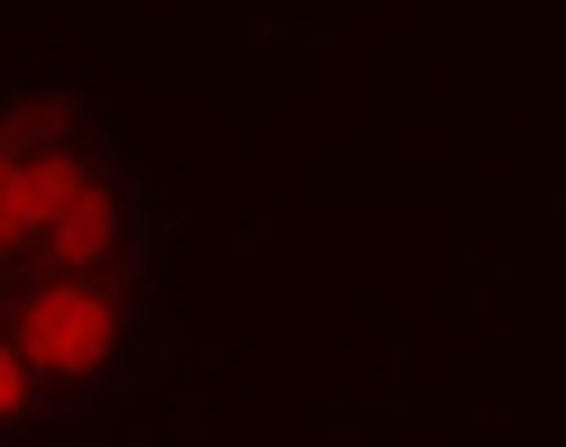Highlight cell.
<instances>
[{"label": "cell", "mask_w": 566, "mask_h": 447, "mask_svg": "<svg viewBox=\"0 0 566 447\" xmlns=\"http://www.w3.org/2000/svg\"><path fill=\"white\" fill-rule=\"evenodd\" d=\"M0 256H19V220H10V192H0Z\"/></svg>", "instance_id": "277c9868"}, {"label": "cell", "mask_w": 566, "mask_h": 447, "mask_svg": "<svg viewBox=\"0 0 566 447\" xmlns=\"http://www.w3.org/2000/svg\"><path fill=\"white\" fill-rule=\"evenodd\" d=\"M19 274H28L19 256H0V320H10V292H19Z\"/></svg>", "instance_id": "3957f363"}, {"label": "cell", "mask_w": 566, "mask_h": 447, "mask_svg": "<svg viewBox=\"0 0 566 447\" xmlns=\"http://www.w3.org/2000/svg\"><path fill=\"white\" fill-rule=\"evenodd\" d=\"M0 329L46 374V393L83 421V438H101L174 365V320H165L156 274H46V265H28Z\"/></svg>", "instance_id": "6da1fadb"}, {"label": "cell", "mask_w": 566, "mask_h": 447, "mask_svg": "<svg viewBox=\"0 0 566 447\" xmlns=\"http://www.w3.org/2000/svg\"><path fill=\"white\" fill-rule=\"evenodd\" d=\"M0 447H83V421L46 393V374L19 356L10 329H0Z\"/></svg>", "instance_id": "7a4b0ae2"}]
</instances>
